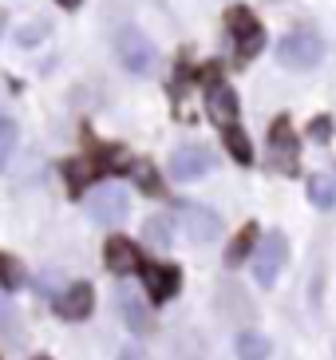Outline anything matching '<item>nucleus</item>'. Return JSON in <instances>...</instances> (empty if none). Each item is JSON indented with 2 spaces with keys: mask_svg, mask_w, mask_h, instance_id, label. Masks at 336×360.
<instances>
[{
  "mask_svg": "<svg viewBox=\"0 0 336 360\" xmlns=\"http://www.w3.org/2000/svg\"><path fill=\"white\" fill-rule=\"evenodd\" d=\"M0 285H4V289H20L24 285L20 262H16V257H8V254H0Z\"/></svg>",
  "mask_w": 336,
  "mask_h": 360,
  "instance_id": "nucleus-17",
  "label": "nucleus"
},
{
  "mask_svg": "<svg viewBox=\"0 0 336 360\" xmlns=\"http://www.w3.org/2000/svg\"><path fill=\"white\" fill-rule=\"evenodd\" d=\"M91 309H95V289L87 285V281H75V285H67L56 297V313H60L63 321H84Z\"/></svg>",
  "mask_w": 336,
  "mask_h": 360,
  "instance_id": "nucleus-8",
  "label": "nucleus"
},
{
  "mask_svg": "<svg viewBox=\"0 0 336 360\" xmlns=\"http://www.w3.org/2000/svg\"><path fill=\"white\" fill-rule=\"evenodd\" d=\"M44 36H48V24L36 20V24H28V28H20V32H16V44H24V48H36Z\"/></svg>",
  "mask_w": 336,
  "mask_h": 360,
  "instance_id": "nucleus-20",
  "label": "nucleus"
},
{
  "mask_svg": "<svg viewBox=\"0 0 336 360\" xmlns=\"http://www.w3.org/2000/svg\"><path fill=\"white\" fill-rule=\"evenodd\" d=\"M206 107H210V115L218 119L221 127H226V123H238V91H233L230 84H210Z\"/></svg>",
  "mask_w": 336,
  "mask_h": 360,
  "instance_id": "nucleus-11",
  "label": "nucleus"
},
{
  "mask_svg": "<svg viewBox=\"0 0 336 360\" xmlns=\"http://www.w3.org/2000/svg\"><path fill=\"white\" fill-rule=\"evenodd\" d=\"M143 238H147L150 245H158V250H170V245H174V218H170V214L147 218V222H143Z\"/></svg>",
  "mask_w": 336,
  "mask_h": 360,
  "instance_id": "nucleus-13",
  "label": "nucleus"
},
{
  "mask_svg": "<svg viewBox=\"0 0 336 360\" xmlns=\"http://www.w3.org/2000/svg\"><path fill=\"white\" fill-rule=\"evenodd\" d=\"M325 60V44L313 32H289L277 40V64L293 68V72H313Z\"/></svg>",
  "mask_w": 336,
  "mask_h": 360,
  "instance_id": "nucleus-3",
  "label": "nucleus"
},
{
  "mask_svg": "<svg viewBox=\"0 0 336 360\" xmlns=\"http://www.w3.org/2000/svg\"><path fill=\"white\" fill-rule=\"evenodd\" d=\"M60 8H79V0H56Z\"/></svg>",
  "mask_w": 336,
  "mask_h": 360,
  "instance_id": "nucleus-24",
  "label": "nucleus"
},
{
  "mask_svg": "<svg viewBox=\"0 0 336 360\" xmlns=\"http://www.w3.org/2000/svg\"><path fill=\"white\" fill-rule=\"evenodd\" d=\"M115 56L131 75H147V72H155V64H158L155 44L138 32V28H131V24L115 32Z\"/></svg>",
  "mask_w": 336,
  "mask_h": 360,
  "instance_id": "nucleus-2",
  "label": "nucleus"
},
{
  "mask_svg": "<svg viewBox=\"0 0 336 360\" xmlns=\"http://www.w3.org/2000/svg\"><path fill=\"white\" fill-rule=\"evenodd\" d=\"M179 218H182V230H186V238H190V242H198V245L214 242V238L221 233V218L210 210V206H202V202H182V206H179Z\"/></svg>",
  "mask_w": 336,
  "mask_h": 360,
  "instance_id": "nucleus-6",
  "label": "nucleus"
},
{
  "mask_svg": "<svg viewBox=\"0 0 336 360\" xmlns=\"http://www.w3.org/2000/svg\"><path fill=\"white\" fill-rule=\"evenodd\" d=\"M103 262L111 274H135L138 265H143V257H138V245L131 242V238H123V233H111L103 245Z\"/></svg>",
  "mask_w": 336,
  "mask_h": 360,
  "instance_id": "nucleus-9",
  "label": "nucleus"
},
{
  "mask_svg": "<svg viewBox=\"0 0 336 360\" xmlns=\"http://www.w3.org/2000/svg\"><path fill=\"white\" fill-rule=\"evenodd\" d=\"M253 242H257V226H245V230L238 233V242L230 245V262H242V257L253 250Z\"/></svg>",
  "mask_w": 336,
  "mask_h": 360,
  "instance_id": "nucleus-19",
  "label": "nucleus"
},
{
  "mask_svg": "<svg viewBox=\"0 0 336 360\" xmlns=\"http://www.w3.org/2000/svg\"><path fill=\"white\" fill-rule=\"evenodd\" d=\"M309 198H313L316 210H332V206H336V186H332V179H325V174H313V179H309Z\"/></svg>",
  "mask_w": 336,
  "mask_h": 360,
  "instance_id": "nucleus-16",
  "label": "nucleus"
},
{
  "mask_svg": "<svg viewBox=\"0 0 336 360\" xmlns=\"http://www.w3.org/2000/svg\"><path fill=\"white\" fill-rule=\"evenodd\" d=\"M221 139H226V147H230L233 159L242 162V167H250V162H253V147H250V139H245V131L238 127V123H226V127H221Z\"/></svg>",
  "mask_w": 336,
  "mask_h": 360,
  "instance_id": "nucleus-15",
  "label": "nucleus"
},
{
  "mask_svg": "<svg viewBox=\"0 0 336 360\" xmlns=\"http://www.w3.org/2000/svg\"><path fill=\"white\" fill-rule=\"evenodd\" d=\"M127 214H131V198L119 186H103V191H95L87 198V218L95 226H123Z\"/></svg>",
  "mask_w": 336,
  "mask_h": 360,
  "instance_id": "nucleus-5",
  "label": "nucleus"
},
{
  "mask_svg": "<svg viewBox=\"0 0 336 360\" xmlns=\"http://www.w3.org/2000/svg\"><path fill=\"white\" fill-rule=\"evenodd\" d=\"M210 170H214V155L206 147H198V143L179 147L174 155H170V162H167V174L174 182H198V179H206Z\"/></svg>",
  "mask_w": 336,
  "mask_h": 360,
  "instance_id": "nucleus-4",
  "label": "nucleus"
},
{
  "mask_svg": "<svg viewBox=\"0 0 336 360\" xmlns=\"http://www.w3.org/2000/svg\"><path fill=\"white\" fill-rule=\"evenodd\" d=\"M8 325H12V321H8V309L0 305V333H8Z\"/></svg>",
  "mask_w": 336,
  "mask_h": 360,
  "instance_id": "nucleus-23",
  "label": "nucleus"
},
{
  "mask_svg": "<svg viewBox=\"0 0 336 360\" xmlns=\"http://www.w3.org/2000/svg\"><path fill=\"white\" fill-rule=\"evenodd\" d=\"M309 139H316V143H332V115H316L313 123H309Z\"/></svg>",
  "mask_w": 336,
  "mask_h": 360,
  "instance_id": "nucleus-21",
  "label": "nucleus"
},
{
  "mask_svg": "<svg viewBox=\"0 0 336 360\" xmlns=\"http://www.w3.org/2000/svg\"><path fill=\"white\" fill-rule=\"evenodd\" d=\"M233 349H238V360H269V352H273V340L265 337V333H242Z\"/></svg>",
  "mask_w": 336,
  "mask_h": 360,
  "instance_id": "nucleus-14",
  "label": "nucleus"
},
{
  "mask_svg": "<svg viewBox=\"0 0 336 360\" xmlns=\"http://www.w3.org/2000/svg\"><path fill=\"white\" fill-rule=\"evenodd\" d=\"M119 313H123V321H127V328H131V333H147V328H150V313L143 309V301H138L131 289H123V293H119Z\"/></svg>",
  "mask_w": 336,
  "mask_h": 360,
  "instance_id": "nucleus-12",
  "label": "nucleus"
},
{
  "mask_svg": "<svg viewBox=\"0 0 336 360\" xmlns=\"http://www.w3.org/2000/svg\"><path fill=\"white\" fill-rule=\"evenodd\" d=\"M16 139H20V131H16V123L0 115V170L8 167V155H12V147H16Z\"/></svg>",
  "mask_w": 336,
  "mask_h": 360,
  "instance_id": "nucleus-18",
  "label": "nucleus"
},
{
  "mask_svg": "<svg viewBox=\"0 0 336 360\" xmlns=\"http://www.w3.org/2000/svg\"><path fill=\"white\" fill-rule=\"evenodd\" d=\"M123 360H138V356H135V352H123Z\"/></svg>",
  "mask_w": 336,
  "mask_h": 360,
  "instance_id": "nucleus-25",
  "label": "nucleus"
},
{
  "mask_svg": "<svg viewBox=\"0 0 336 360\" xmlns=\"http://www.w3.org/2000/svg\"><path fill=\"white\" fill-rule=\"evenodd\" d=\"M135 182L143 186V191H158V182H155V174H150V167H135Z\"/></svg>",
  "mask_w": 336,
  "mask_h": 360,
  "instance_id": "nucleus-22",
  "label": "nucleus"
},
{
  "mask_svg": "<svg viewBox=\"0 0 336 360\" xmlns=\"http://www.w3.org/2000/svg\"><path fill=\"white\" fill-rule=\"evenodd\" d=\"M226 28L233 32V40H238V48H242V60H250V56L261 52L265 32H261V24H257V16H253L250 8H230Z\"/></svg>",
  "mask_w": 336,
  "mask_h": 360,
  "instance_id": "nucleus-7",
  "label": "nucleus"
},
{
  "mask_svg": "<svg viewBox=\"0 0 336 360\" xmlns=\"http://www.w3.org/2000/svg\"><path fill=\"white\" fill-rule=\"evenodd\" d=\"M285 257H289V242H285V233L281 230H269L261 238V242L253 245V281L261 289H273L277 285V277H281L285 269Z\"/></svg>",
  "mask_w": 336,
  "mask_h": 360,
  "instance_id": "nucleus-1",
  "label": "nucleus"
},
{
  "mask_svg": "<svg viewBox=\"0 0 336 360\" xmlns=\"http://www.w3.org/2000/svg\"><path fill=\"white\" fill-rule=\"evenodd\" d=\"M0 32H4V12H0Z\"/></svg>",
  "mask_w": 336,
  "mask_h": 360,
  "instance_id": "nucleus-26",
  "label": "nucleus"
},
{
  "mask_svg": "<svg viewBox=\"0 0 336 360\" xmlns=\"http://www.w3.org/2000/svg\"><path fill=\"white\" fill-rule=\"evenodd\" d=\"M143 281H147V293H150V301H170V297L179 293V285H182V274H179V265H147L143 269Z\"/></svg>",
  "mask_w": 336,
  "mask_h": 360,
  "instance_id": "nucleus-10",
  "label": "nucleus"
},
{
  "mask_svg": "<svg viewBox=\"0 0 336 360\" xmlns=\"http://www.w3.org/2000/svg\"><path fill=\"white\" fill-rule=\"evenodd\" d=\"M40 360H44V356H40Z\"/></svg>",
  "mask_w": 336,
  "mask_h": 360,
  "instance_id": "nucleus-27",
  "label": "nucleus"
}]
</instances>
